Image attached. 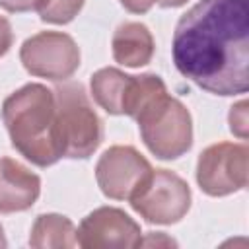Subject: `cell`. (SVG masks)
Returning a JSON list of instances; mask_svg holds the SVG:
<instances>
[{
	"label": "cell",
	"instance_id": "6da1fadb",
	"mask_svg": "<svg viewBox=\"0 0 249 249\" xmlns=\"http://www.w3.org/2000/svg\"><path fill=\"white\" fill-rule=\"evenodd\" d=\"M171 56L181 76L214 95L249 89V0H198L177 21Z\"/></svg>",
	"mask_w": 249,
	"mask_h": 249
},
{
	"label": "cell",
	"instance_id": "7a4b0ae2",
	"mask_svg": "<svg viewBox=\"0 0 249 249\" xmlns=\"http://www.w3.org/2000/svg\"><path fill=\"white\" fill-rule=\"evenodd\" d=\"M2 121L12 146L33 165L49 167L64 158L54 91L43 84H25L2 103Z\"/></svg>",
	"mask_w": 249,
	"mask_h": 249
},
{
	"label": "cell",
	"instance_id": "3957f363",
	"mask_svg": "<svg viewBox=\"0 0 249 249\" xmlns=\"http://www.w3.org/2000/svg\"><path fill=\"white\" fill-rule=\"evenodd\" d=\"M134 121L144 146L158 160H177L193 146V117L167 91L148 103Z\"/></svg>",
	"mask_w": 249,
	"mask_h": 249
},
{
	"label": "cell",
	"instance_id": "277c9868",
	"mask_svg": "<svg viewBox=\"0 0 249 249\" xmlns=\"http://www.w3.org/2000/svg\"><path fill=\"white\" fill-rule=\"evenodd\" d=\"M53 91L64 158H89L103 140V123L95 113L84 86L80 82H68Z\"/></svg>",
	"mask_w": 249,
	"mask_h": 249
},
{
	"label": "cell",
	"instance_id": "5b68a950",
	"mask_svg": "<svg viewBox=\"0 0 249 249\" xmlns=\"http://www.w3.org/2000/svg\"><path fill=\"white\" fill-rule=\"evenodd\" d=\"M128 202L148 224L169 226L187 216L193 195L189 183L175 171L152 167Z\"/></svg>",
	"mask_w": 249,
	"mask_h": 249
},
{
	"label": "cell",
	"instance_id": "8992f818",
	"mask_svg": "<svg viewBox=\"0 0 249 249\" xmlns=\"http://www.w3.org/2000/svg\"><path fill=\"white\" fill-rule=\"evenodd\" d=\"M249 148L239 142L206 146L196 160V183L208 196H228L247 187Z\"/></svg>",
	"mask_w": 249,
	"mask_h": 249
},
{
	"label": "cell",
	"instance_id": "52a82bcc",
	"mask_svg": "<svg viewBox=\"0 0 249 249\" xmlns=\"http://www.w3.org/2000/svg\"><path fill=\"white\" fill-rule=\"evenodd\" d=\"M19 60L35 78L64 82L80 68V47L68 33L39 31L21 43Z\"/></svg>",
	"mask_w": 249,
	"mask_h": 249
},
{
	"label": "cell",
	"instance_id": "ba28073f",
	"mask_svg": "<svg viewBox=\"0 0 249 249\" xmlns=\"http://www.w3.org/2000/svg\"><path fill=\"white\" fill-rule=\"evenodd\" d=\"M150 169V161L134 146L115 144L99 156L95 163V181L107 198L128 200Z\"/></svg>",
	"mask_w": 249,
	"mask_h": 249
},
{
	"label": "cell",
	"instance_id": "9c48e42d",
	"mask_svg": "<svg viewBox=\"0 0 249 249\" xmlns=\"http://www.w3.org/2000/svg\"><path fill=\"white\" fill-rule=\"evenodd\" d=\"M140 239V226L117 206H99L91 210L76 228V241L84 249L138 247Z\"/></svg>",
	"mask_w": 249,
	"mask_h": 249
},
{
	"label": "cell",
	"instance_id": "30bf717a",
	"mask_svg": "<svg viewBox=\"0 0 249 249\" xmlns=\"http://www.w3.org/2000/svg\"><path fill=\"white\" fill-rule=\"evenodd\" d=\"M41 195V177L12 158H0V214L29 210Z\"/></svg>",
	"mask_w": 249,
	"mask_h": 249
},
{
	"label": "cell",
	"instance_id": "8fae6325",
	"mask_svg": "<svg viewBox=\"0 0 249 249\" xmlns=\"http://www.w3.org/2000/svg\"><path fill=\"white\" fill-rule=\"evenodd\" d=\"M111 51H113L115 62L123 66H128V68L146 66L152 60L156 51L154 35L140 21H124L113 33Z\"/></svg>",
	"mask_w": 249,
	"mask_h": 249
},
{
	"label": "cell",
	"instance_id": "7c38bea8",
	"mask_svg": "<svg viewBox=\"0 0 249 249\" xmlns=\"http://www.w3.org/2000/svg\"><path fill=\"white\" fill-rule=\"evenodd\" d=\"M130 78V74H124L115 66L99 68L89 80V91L93 101L109 115H123V103Z\"/></svg>",
	"mask_w": 249,
	"mask_h": 249
},
{
	"label": "cell",
	"instance_id": "4fadbf2b",
	"mask_svg": "<svg viewBox=\"0 0 249 249\" xmlns=\"http://www.w3.org/2000/svg\"><path fill=\"white\" fill-rule=\"evenodd\" d=\"M29 245L35 249L76 247V226L68 216L56 212L39 214L31 226Z\"/></svg>",
	"mask_w": 249,
	"mask_h": 249
},
{
	"label": "cell",
	"instance_id": "5bb4252c",
	"mask_svg": "<svg viewBox=\"0 0 249 249\" xmlns=\"http://www.w3.org/2000/svg\"><path fill=\"white\" fill-rule=\"evenodd\" d=\"M84 4L86 0H41L37 14L45 23L66 25L82 12Z\"/></svg>",
	"mask_w": 249,
	"mask_h": 249
},
{
	"label": "cell",
	"instance_id": "9a60e30c",
	"mask_svg": "<svg viewBox=\"0 0 249 249\" xmlns=\"http://www.w3.org/2000/svg\"><path fill=\"white\" fill-rule=\"evenodd\" d=\"M247 101L241 99L237 103H233L230 107V115H228V124L231 134H235L239 140L247 138V126H249V119H247Z\"/></svg>",
	"mask_w": 249,
	"mask_h": 249
},
{
	"label": "cell",
	"instance_id": "2e32d148",
	"mask_svg": "<svg viewBox=\"0 0 249 249\" xmlns=\"http://www.w3.org/2000/svg\"><path fill=\"white\" fill-rule=\"evenodd\" d=\"M41 0H0V8L10 14H25V12H37V6Z\"/></svg>",
	"mask_w": 249,
	"mask_h": 249
},
{
	"label": "cell",
	"instance_id": "e0dca14e",
	"mask_svg": "<svg viewBox=\"0 0 249 249\" xmlns=\"http://www.w3.org/2000/svg\"><path fill=\"white\" fill-rule=\"evenodd\" d=\"M12 43H14L12 25H10V21H8L4 16H0V58L10 51Z\"/></svg>",
	"mask_w": 249,
	"mask_h": 249
},
{
	"label": "cell",
	"instance_id": "ac0fdd59",
	"mask_svg": "<svg viewBox=\"0 0 249 249\" xmlns=\"http://www.w3.org/2000/svg\"><path fill=\"white\" fill-rule=\"evenodd\" d=\"M140 245H150V247H152V245H156V247H161V245H163V247H175L177 241L171 239V237H167L163 231H156V233H154V231H148L146 237L140 239Z\"/></svg>",
	"mask_w": 249,
	"mask_h": 249
},
{
	"label": "cell",
	"instance_id": "d6986e66",
	"mask_svg": "<svg viewBox=\"0 0 249 249\" xmlns=\"http://www.w3.org/2000/svg\"><path fill=\"white\" fill-rule=\"evenodd\" d=\"M121 6L130 14H146L158 0H119Z\"/></svg>",
	"mask_w": 249,
	"mask_h": 249
},
{
	"label": "cell",
	"instance_id": "ffe728a7",
	"mask_svg": "<svg viewBox=\"0 0 249 249\" xmlns=\"http://www.w3.org/2000/svg\"><path fill=\"white\" fill-rule=\"evenodd\" d=\"M189 0H158V4L161 6V8H179V6H183V4H187Z\"/></svg>",
	"mask_w": 249,
	"mask_h": 249
},
{
	"label": "cell",
	"instance_id": "44dd1931",
	"mask_svg": "<svg viewBox=\"0 0 249 249\" xmlns=\"http://www.w3.org/2000/svg\"><path fill=\"white\" fill-rule=\"evenodd\" d=\"M6 245H8V241H6V235H4V228L0 226V249L6 247Z\"/></svg>",
	"mask_w": 249,
	"mask_h": 249
}]
</instances>
